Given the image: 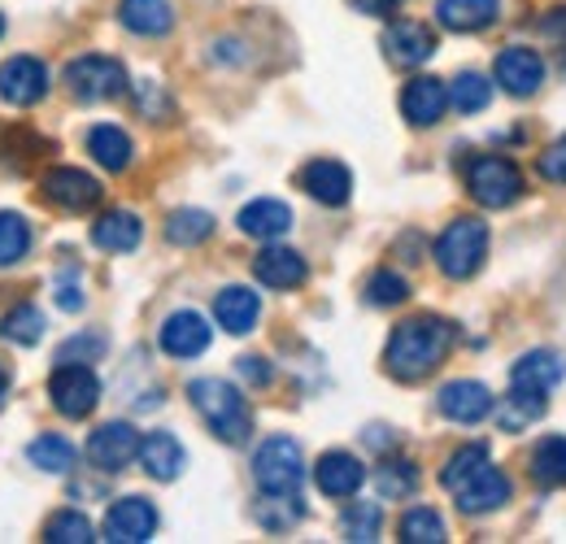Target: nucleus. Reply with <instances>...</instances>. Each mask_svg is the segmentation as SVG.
<instances>
[{
    "mask_svg": "<svg viewBox=\"0 0 566 544\" xmlns=\"http://www.w3.org/2000/svg\"><path fill=\"white\" fill-rule=\"evenodd\" d=\"M449 348H453V323H444L436 314H415L392 327L388 348H384V366L392 379L419 384L449 357Z\"/></svg>",
    "mask_w": 566,
    "mask_h": 544,
    "instance_id": "obj_1",
    "label": "nucleus"
},
{
    "mask_svg": "<svg viewBox=\"0 0 566 544\" xmlns=\"http://www.w3.org/2000/svg\"><path fill=\"white\" fill-rule=\"evenodd\" d=\"M440 483L449 488V496L458 501L462 514H493L510 501V479L501 467H493L489 444H462L444 462Z\"/></svg>",
    "mask_w": 566,
    "mask_h": 544,
    "instance_id": "obj_2",
    "label": "nucleus"
},
{
    "mask_svg": "<svg viewBox=\"0 0 566 544\" xmlns=\"http://www.w3.org/2000/svg\"><path fill=\"white\" fill-rule=\"evenodd\" d=\"M566 379V362L549 348H536L527 357L514 362L510 370V409H505V427H523L532 418H541L549 409V393Z\"/></svg>",
    "mask_w": 566,
    "mask_h": 544,
    "instance_id": "obj_3",
    "label": "nucleus"
},
{
    "mask_svg": "<svg viewBox=\"0 0 566 544\" xmlns=\"http://www.w3.org/2000/svg\"><path fill=\"white\" fill-rule=\"evenodd\" d=\"M188 397H192L197 414L206 418V427L222 444H244L253 436V409L240 397L235 384H227V379H192Z\"/></svg>",
    "mask_w": 566,
    "mask_h": 544,
    "instance_id": "obj_4",
    "label": "nucleus"
},
{
    "mask_svg": "<svg viewBox=\"0 0 566 544\" xmlns=\"http://www.w3.org/2000/svg\"><path fill=\"white\" fill-rule=\"evenodd\" d=\"M484 253H489V222H480L471 213L453 218L436 240V266L449 279H471L484 266Z\"/></svg>",
    "mask_w": 566,
    "mask_h": 544,
    "instance_id": "obj_5",
    "label": "nucleus"
},
{
    "mask_svg": "<svg viewBox=\"0 0 566 544\" xmlns=\"http://www.w3.org/2000/svg\"><path fill=\"white\" fill-rule=\"evenodd\" d=\"M253 479L262 492H301L305 483V453L292 436H271L253 453Z\"/></svg>",
    "mask_w": 566,
    "mask_h": 544,
    "instance_id": "obj_6",
    "label": "nucleus"
},
{
    "mask_svg": "<svg viewBox=\"0 0 566 544\" xmlns=\"http://www.w3.org/2000/svg\"><path fill=\"white\" fill-rule=\"evenodd\" d=\"M66 87H71L74 101L83 105H96V101H114L127 92V70L118 57H105V53H87V57H74L66 66Z\"/></svg>",
    "mask_w": 566,
    "mask_h": 544,
    "instance_id": "obj_7",
    "label": "nucleus"
},
{
    "mask_svg": "<svg viewBox=\"0 0 566 544\" xmlns=\"http://www.w3.org/2000/svg\"><path fill=\"white\" fill-rule=\"evenodd\" d=\"M49 397L62 418H87L101 401V379L87 362H57V370L49 379Z\"/></svg>",
    "mask_w": 566,
    "mask_h": 544,
    "instance_id": "obj_8",
    "label": "nucleus"
},
{
    "mask_svg": "<svg viewBox=\"0 0 566 544\" xmlns=\"http://www.w3.org/2000/svg\"><path fill=\"white\" fill-rule=\"evenodd\" d=\"M467 192L484 205V209H505V205L518 201L523 175L505 157H475L471 170H467Z\"/></svg>",
    "mask_w": 566,
    "mask_h": 544,
    "instance_id": "obj_9",
    "label": "nucleus"
},
{
    "mask_svg": "<svg viewBox=\"0 0 566 544\" xmlns=\"http://www.w3.org/2000/svg\"><path fill=\"white\" fill-rule=\"evenodd\" d=\"M49 96V66L31 53H18V57H4L0 62V101L13 105V109H31Z\"/></svg>",
    "mask_w": 566,
    "mask_h": 544,
    "instance_id": "obj_10",
    "label": "nucleus"
},
{
    "mask_svg": "<svg viewBox=\"0 0 566 544\" xmlns=\"http://www.w3.org/2000/svg\"><path fill=\"white\" fill-rule=\"evenodd\" d=\"M136 458H140V431L132 422H101L87 436V462L96 471H105V475L127 471Z\"/></svg>",
    "mask_w": 566,
    "mask_h": 544,
    "instance_id": "obj_11",
    "label": "nucleus"
},
{
    "mask_svg": "<svg viewBox=\"0 0 566 544\" xmlns=\"http://www.w3.org/2000/svg\"><path fill=\"white\" fill-rule=\"evenodd\" d=\"M40 188H44V201H53L57 209H71V213H83V209L101 205V197H105L101 179L87 175V170H78V166H53V170H44Z\"/></svg>",
    "mask_w": 566,
    "mask_h": 544,
    "instance_id": "obj_12",
    "label": "nucleus"
},
{
    "mask_svg": "<svg viewBox=\"0 0 566 544\" xmlns=\"http://www.w3.org/2000/svg\"><path fill=\"white\" fill-rule=\"evenodd\" d=\"M157 505L148 496H123L105 514V541L109 544H144L157 536Z\"/></svg>",
    "mask_w": 566,
    "mask_h": 544,
    "instance_id": "obj_13",
    "label": "nucleus"
},
{
    "mask_svg": "<svg viewBox=\"0 0 566 544\" xmlns=\"http://www.w3.org/2000/svg\"><path fill=\"white\" fill-rule=\"evenodd\" d=\"M493 79L510 92V96H536L541 92V83H545V62H541V53L536 49H523V44H510V49H501L496 53V66H493Z\"/></svg>",
    "mask_w": 566,
    "mask_h": 544,
    "instance_id": "obj_14",
    "label": "nucleus"
},
{
    "mask_svg": "<svg viewBox=\"0 0 566 544\" xmlns=\"http://www.w3.org/2000/svg\"><path fill=\"white\" fill-rule=\"evenodd\" d=\"M213 341V327L206 323V314H197V310H175L166 323H161V332H157V344H161V353H170V357H179V362H188V357H201Z\"/></svg>",
    "mask_w": 566,
    "mask_h": 544,
    "instance_id": "obj_15",
    "label": "nucleus"
},
{
    "mask_svg": "<svg viewBox=\"0 0 566 544\" xmlns=\"http://www.w3.org/2000/svg\"><path fill=\"white\" fill-rule=\"evenodd\" d=\"M436 409L449 418V422H462V427H475L493 414V393L480 384V379H453L436 393Z\"/></svg>",
    "mask_w": 566,
    "mask_h": 544,
    "instance_id": "obj_16",
    "label": "nucleus"
},
{
    "mask_svg": "<svg viewBox=\"0 0 566 544\" xmlns=\"http://www.w3.org/2000/svg\"><path fill=\"white\" fill-rule=\"evenodd\" d=\"M384 53H388L392 66L415 70V66H423V62H431L436 35H431V27L415 22V18H397V22L384 31Z\"/></svg>",
    "mask_w": 566,
    "mask_h": 544,
    "instance_id": "obj_17",
    "label": "nucleus"
},
{
    "mask_svg": "<svg viewBox=\"0 0 566 544\" xmlns=\"http://www.w3.org/2000/svg\"><path fill=\"white\" fill-rule=\"evenodd\" d=\"M301 188L318 205L340 209V205H349V197H354V175H349V166L336 161V157H314V161L301 170Z\"/></svg>",
    "mask_w": 566,
    "mask_h": 544,
    "instance_id": "obj_18",
    "label": "nucleus"
},
{
    "mask_svg": "<svg viewBox=\"0 0 566 544\" xmlns=\"http://www.w3.org/2000/svg\"><path fill=\"white\" fill-rule=\"evenodd\" d=\"M449 109V87L444 79H431V74H419L401 87V114L410 127H436Z\"/></svg>",
    "mask_w": 566,
    "mask_h": 544,
    "instance_id": "obj_19",
    "label": "nucleus"
},
{
    "mask_svg": "<svg viewBox=\"0 0 566 544\" xmlns=\"http://www.w3.org/2000/svg\"><path fill=\"white\" fill-rule=\"evenodd\" d=\"M314 483H318V492H323V496L349 501V496L361 492V483H366V467H361V458H354V453L332 449V453H323V458H318V467H314Z\"/></svg>",
    "mask_w": 566,
    "mask_h": 544,
    "instance_id": "obj_20",
    "label": "nucleus"
},
{
    "mask_svg": "<svg viewBox=\"0 0 566 544\" xmlns=\"http://www.w3.org/2000/svg\"><path fill=\"white\" fill-rule=\"evenodd\" d=\"M213 318H218V327H222L227 336H249V332L258 327V318H262V301H258L253 287L231 283V287H222V292L213 296Z\"/></svg>",
    "mask_w": 566,
    "mask_h": 544,
    "instance_id": "obj_21",
    "label": "nucleus"
},
{
    "mask_svg": "<svg viewBox=\"0 0 566 544\" xmlns=\"http://www.w3.org/2000/svg\"><path fill=\"white\" fill-rule=\"evenodd\" d=\"M140 467L144 475L157 479V483H170V479L184 475L188 453H184L179 436L175 431H148V436H140Z\"/></svg>",
    "mask_w": 566,
    "mask_h": 544,
    "instance_id": "obj_22",
    "label": "nucleus"
},
{
    "mask_svg": "<svg viewBox=\"0 0 566 544\" xmlns=\"http://www.w3.org/2000/svg\"><path fill=\"white\" fill-rule=\"evenodd\" d=\"M253 274H258V283H266V287H275V292H292V287H301L305 283V258L296 253V249H283V244H266L258 258H253Z\"/></svg>",
    "mask_w": 566,
    "mask_h": 544,
    "instance_id": "obj_23",
    "label": "nucleus"
},
{
    "mask_svg": "<svg viewBox=\"0 0 566 544\" xmlns=\"http://www.w3.org/2000/svg\"><path fill=\"white\" fill-rule=\"evenodd\" d=\"M501 18V0H436V22L453 35L489 31Z\"/></svg>",
    "mask_w": 566,
    "mask_h": 544,
    "instance_id": "obj_24",
    "label": "nucleus"
},
{
    "mask_svg": "<svg viewBox=\"0 0 566 544\" xmlns=\"http://www.w3.org/2000/svg\"><path fill=\"white\" fill-rule=\"evenodd\" d=\"M140 240L144 222L140 213H132V209H109V213H101L92 222V244L105 249V253H132V249H140Z\"/></svg>",
    "mask_w": 566,
    "mask_h": 544,
    "instance_id": "obj_25",
    "label": "nucleus"
},
{
    "mask_svg": "<svg viewBox=\"0 0 566 544\" xmlns=\"http://www.w3.org/2000/svg\"><path fill=\"white\" fill-rule=\"evenodd\" d=\"M240 231L244 236H253V240H280V236H287L292 231V209L283 201H275V197H258V201H249L244 209H240Z\"/></svg>",
    "mask_w": 566,
    "mask_h": 544,
    "instance_id": "obj_26",
    "label": "nucleus"
},
{
    "mask_svg": "<svg viewBox=\"0 0 566 544\" xmlns=\"http://www.w3.org/2000/svg\"><path fill=\"white\" fill-rule=\"evenodd\" d=\"M118 22L132 31V35H170L175 31V4L170 0H123L118 4Z\"/></svg>",
    "mask_w": 566,
    "mask_h": 544,
    "instance_id": "obj_27",
    "label": "nucleus"
},
{
    "mask_svg": "<svg viewBox=\"0 0 566 544\" xmlns=\"http://www.w3.org/2000/svg\"><path fill=\"white\" fill-rule=\"evenodd\" d=\"M87 153H92L105 170L123 175V170L132 166V157H136V144H132V136H127L123 127H114V123H96V127L87 132Z\"/></svg>",
    "mask_w": 566,
    "mask_h": 544,
    "instance_id": "obj_28",
    "label": "nucleus"
},
{
    "mask_svg": "<svg viewBox=\"0 0 566 544\" xmlns=\"http://www.w3.org/2000/svg\"><path fill=\"white\" fill-rule=\"evenodd\" d=\"M74 458H78V449H74L66 436H57V431H44V436H35L27 444V462L35 471H44V475H71Z\"/></svg>",
    "mask_w": 566,
    "mask_h": 544,
    "instance_id": "obj_29",
    "label": "nucleus"
},
{
    "mask_svg": "<svg viewBox=\"0 0 566 544\" xmlns=\"http://www.w3.org/2000/svg\"><path fill=\"white\" fill-rule=\"evenodd\" d=\"M527 471H532V479H536L541 488L566 483V436H545V440L532 449Z\"/></svg>",
    "mask_w": 566,
    "mask_h": 544,
    "instance_id": "obj_30",
    "label": "nucleus"
},
{
    "mask_svg": "<svg viewBox=\"0 0 566 544\" xmlns=\"http://www.w3.org/2000/svg\"><path fill=\"white\" fill-rule=\"evenodd\" d=\"M213 236V213L206 209H175L166 218V240L179 244V249H197Z\"/></svg>",
    "mask_w": 566,
    "mask_h": 544,
    "instance_id": "obj_31",
    "label": "nucleus"
},
{
    "mask_svg": "<svg viewBox=\"0 0 566 544\" xmlns=\"http://www.w3.org/2000/svg\"><path fill=\"white\" fill-rule=\"evenodd\" d=\"M44 310L40 305H13L4 318H0V336L9 344H22V348H31V344L44 341Z\"/></svg>",
    "mask_w": 566,
    "mask_h": 544,
    "instance_id": "obj_32",
    "label": "nucleus"
},
{
    "mask_svg": "<svg viewBox=\"0 0 566 544\" xmlns=\"http://www.w3.org/2000/svg\"><path fill=\"white\" fill-rule=\"evenodd\" d=\"M489 101H493V79H484L475 70H462L449 83V105L458 114H480V109H489Z\"/></svg>",
    "mask_w": 566,
    "mask_h": 544,
    "instance_id": "obj_33",
    "label": "nucleus"
},
{
    "mask_svg": "<svg viewBox=\"0 0 566 544\" xmlns=\"http://www.w3.org/2000/svg\"><path fill=\"white\" fill-rule=\"evenodd\" d=\"M31 253V222L13 209H0V271L18 266Z\"/></svg>",
    "mask_w": 566,
    "mask_h": 544,
    "instance_id": "obj_34",
    "label": "nucleus"
},
{
    "mask_svg": "<svg viewBox=\"0 0 566 544\" xmlns=\"http://www.w3.org/2000/svg\"><path fill=\"white\" fill-rule=\"evenodd\" d=\"M262 496H266V501L258 505V523H262L266 532H287L292 523L305 519V505H301L296 492H262Z\"/></svg>",
    "mask_w": 566,
    "mask_h": 544,
    "instance_id": "obj_35",
    "label": "nucleus"
},
{
    "mask_svg": "<svg viewBox=\"0 0 566 544\" xmlns=\"http://www.w3.org/2000/svg\"><path fill=\"white\" fill-rule=\"evenodd\" d=\"M379 527H384V514H379L375 501H354V505H345V514H340V532H345V541H354V544L379 541Z\"/></svg>",
    "mask_w": 566,
    "mask_h": 544,
    "instance_id": "obj_36",
    "label": "nucleus"
},
{
    "mask_svg": "<svg viewBox=\"0 0 566 544\" xmlns=\"http://www.w3.org/2000/svg\"><path fill=\"white\" fill-rule=\"evenodd\" d=\"M44 541L49 544H92L96 541V532H92V523H87L83 510H57V514L44 523Z\"/></svg>",
    "mask_w": 566,
    "mask_h": 544,
    "instance_id": "obj_37",
    "label": "nucleus"
},
{
    "mask_svg": "<svg viewBox=\"0 0 566 544\" xmlns=\"http://www.w3.org/2000/svg\"><path fill=\"white\" fill-rule=\"evenodd\" d=\"M401 541L406 544H444L449 532H444V519L427 505H415L406 519H401Z\"/></svg>",
    "mask_w": 566,
    "mask_h": 544,
    "instance_id": "obj_38",
    "label": "nucleus"
},
{
    "mask_svg": "<svg viewBox=\"0 0 566 544\" xmlns=\"http://www.w3.org/2000/svg\"><path fill=\"white\" fill-rule=\"evenodd\" d=\"M375 488H379L384 501H401L419 488V471H415V462H384L379 475H375Z\"/></svg>",
    "mask_w": 566,
    "mask_h": 544,
    "instance_id": "obj_39",
    "label": "nucleus"
},
{
    "mask_svg": "<svg viewBox=\"0 0 566 544\" xmlns=\"http://www.w3.org/2000/svg\"><path fill=\"white\" fill-rule=\"evenodd\" d=\"M406 296H410V283L397 271H375L366 279V301H370L375 310H392V305H401Z\"/></svg>",
    "mask_w": 566,
    "mask_h": 544,
    "instance_id": "obj_40",
    "label": "nucleus"
},
{
    "mask_svg": "<svg viewBox=\"0 0 566 544\" xmlns=\"http://www.w3.org/2000/svg\"><path fill=\"white\" fill-rule=\"evenodd\" d=\"M105 348H109V341L101 332H78L57 348V362H101Z\"/></svg>",
    "mask_w": 566,
    "mask_h": 544,
    "instance_id": "obj_41",
    "label": "nucleus"
},
{
    "mask_svg": "<svg viewBox=\"0 0 566 544\" xmlns=\"http://www.w3.org/2000/svg\"><path fill=\"white\" fill-rule=\"evenodd\" d=\"M536 170H541V179H549V184H566V136H558L541 153Z\"/></svg>",
    "mask_w": 566,
    "mask_h": 544,
    "instance_id": "obj_42",
    "label": "nucleus"
},
{
    "mask_svg": "<svg viewBox=\"0 0 566 544\" xmlns=\"http://www.w3.org/2000/svg\"><path fill=\"white\" fill-rule=\"evenodd\" d=\"M136 105H140V114H157V118L170 114V101H166V92H161L153 79L136 83Z\"/></svg>",
    "mask_w": 566,
    "mask_h": 544,
    "instance_id": "obj_43",
    "label": "nucleus"
},
{
    "mask_svg": "<svg viewBox=\"0 0 566 544\" xmlns=\"http://www.w3.org/2000/svg\"><path fill=\"white\" fill-rule=\"evenodd\" d=\"M53 301H57V310H66V314H78V310H83V287H78L71 274H66V279H57V287H53Z\"/></svg>",
    "mask_w": 566,
    "mask_h": 544,
    "instance_id": "obj_44",
    "label": "nucleus"
},
{
    "mask_svg": "<svg viewBox=\"0 0 566 544\" xmlns=\"http://www.w3.org/2000/svg\"><path fill=\"white\" fill-rule=\"evenodd\" d=\"M240 375H244L249 384H258V388H266V384L275 379V370H271L266 357H240Z\"/></svg>",
    "mask_w": 566,
    "mask_h": 544,
    "instance_id": "obj_45",
    "label": "nucleus"
},
{
    "mask_svg": "<svg viewBox=\"0 0 566 544\" xmlns=\"http://www.w3.org/2000/svg\"><path fill=\"white\" fill-rule=\"evenodd\" d=\"M357 13H366V18H392L406 0H349Z\"/></svg>",
    "mask_w": 566,
    "mask_h": 544,
    "instance_id": "obj_46",
    "label": "nucleus"
},
{
    "mask_svg": "<svg viewBox=\"0 0 566 544\" xmlns=\"http://www.w3.org/2000/svg\"><path fill=\"white\" fill-rule=\"evenodd\" d=\"M541 31H545V35H566V9H554V18H545Z\"/></svg>",
    "mask_w": 566,
    "mask_h": 544,
    "instance_id": "obj_47",
    "label": "nucleus"
},
{
    "mask_svg": "<svg viewBox=\"0 0 566 544\" xmlns=\"http://www.w3.org/2000/svg\"><path fill=\"white\" fill-rule=\"evenodd\" d=\"M4 401H9V370L0 366V409H4Z\"/></svg>",
    "mask_w": 566,
    "mask_h": 544,
    "instance_id": "obj_48",
    "label": "nucleus"
},
{
    "mask_svg": "<svg viewBox=\"0 0 566 544\" xmlns=\"http://www.w3.org/2000/svg\"><path fill=\"white\" fill-rule=\"evenodd\" d=\"M0 35H4V18H0Z\"/></svg>",
    "mask_w": 566,
    "mask_h": 544,
    "instance_id": "obj_49",
    "label": "nucleus"
}]
</instances>
